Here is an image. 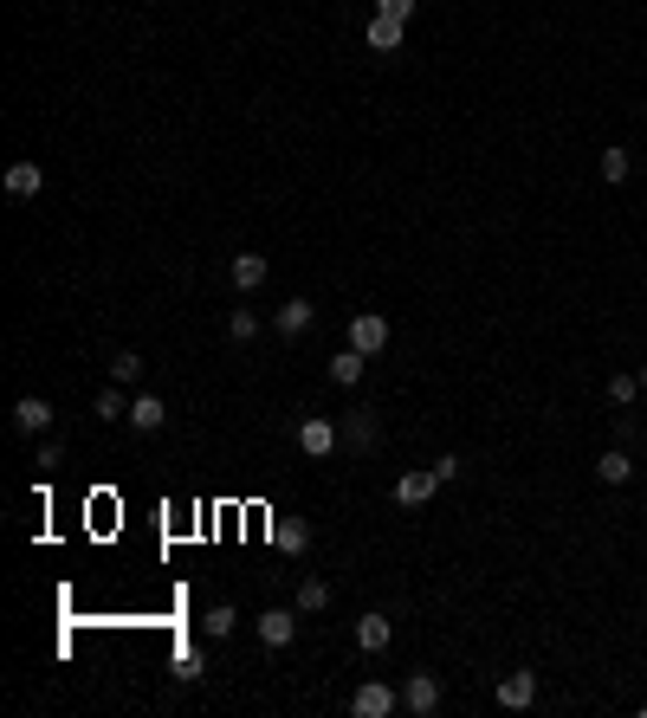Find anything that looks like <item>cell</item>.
Masks as SVG:
<instances>
[{"mask_svg":"<svg viewBox=\"0 0 647 718\" xmlns=\"http://www.w3.org/2000/svg\"><path fill=\"white\" fill-rule=\"evenodd\" d=\"M402 706L415 712V718H434L440 712V680H434V673H408V680H402Z\"/></svg>","mask_w":647,"mask_h":718,"instance_id":"4","label":"cell"},{"mask_svg":"<svg viewBox=\"0 0 647 718\" xmlns=\"http://www.w3.org/2000/svg\"><path fill=\"white\" fill-rule=\"evenodd\" d=\"M330 609V583L324 576H305V583H298V615H324Z\"/></svg>","mask_w":647,"mask_h":718,"instance_id":"18","label":"cell"},{"mask_svg":"<svg viewBox=\"0 0 647 718\" xmlns=\"http://www.w3.org/2000/svg\"><path fill=\"white\" fill-rule=\"evenodd\" d=\"M162 421H169V402H162V395H130V427H136V434H156V427Z\"/></svg>","mask_w":647,"mask_h":718,"instance_id":"9","label":"cell"},{"mask_svg":"<svg viewBox=\"0 0 647 718\" xmlns=\"http://www.w3.org/2000/svg\"><path fill=\"white\" fill-rule=\"evenodd\" d=\"M635 395H641V376H609V402L615 408H635Z\"/></svg>","mask_w":647,"mask_h":718,"instance_id":"24","label":"cell"},{"mask_svg":"<svg viewBox=\"0 0 647 718\" xmlns=\"http://www.w3.org/2000/svg\"><path fill=\"white\" fill-rule=\"evenodd\" d=\"M376 447V414H350V453Z\"/></svg>","mask_w":647,"mask_h":718,"instance_id":"23","label":"cell"},{"mask_svg":"<svg viewBox=\"0 0 647 718\" xmlns=\"http://www.w3.org/2000/svg\"><path fill=\"white\" fill-rule=\"evenodd\" d=\"M201 673H208V667H201V654H182V660H175V680H201Z\"/></svg>","mask_w":647,"mask_h":718,"instance_id":"27","label":"cell"},{"mask_svg":"<svg viewBox=\"0 0 647 718\" xmlns=\"http://www.w3.org/2000/svg\"><path fill=\"white\" fill-rule=\"evenodd\" d=\"M337 421H324V414H305L298 421V453H311V460H324V453H337Z\"/></svg>","mask_w":647,"mask_h":718,"instance_id":"3","label":"cell"},{"mask_svg":"<svg viewBox=\"0 0 647 718\" xmlns=\"http://www.w3.org/2000/svg\"><path fill=\"white\" fill-rule=\"evenodd\" d=\"M253 628H259V641H266V647H292L298 641V609H266Z\"/></svg>","mask_w":647,"mask_h":718,"instance_id":"6","label":"cell"},{"mask_svg":"<svg viewBox=\"0 0 647 718\" xmlns=\"http://www.w3.org/2000/svg\"><path fill=\"white\" fill-rule=\"evenodd\" d=\"M434 479H440V486H447V479H460V460H453V453H440V460H434Z\"/></svg>","mask_w":647,"mask_h":718,"instance_id":"28","label":"cell"},{"mask_svg":"<svg viewBox=\"0 0 647 718\" xmlns=\"http://www.w3.org/2000/svg\"><path fill=\"white\" fill-rule=\"evenodd\" d=\"M233 621H240V615H233V602H214V609L201 615V628H208L214 641H227V634H233Z\"/></svg>","mask_w":647,"mask_h":718,"instance_id":"22","label":"cell"},{"mask_svg":"<svg viewBox=\"0 0 647 718\" xmlns=\"http://www.w3.org/2000/svg\"><path fill=\"white\" fill-rule=\"evenodd\" d=\"M350 350L382 356V350H389V317H382V311H356L350 317Z\"/></svg>","mask_w":647,"mask_h":718,"instance_id":"2","label":"cell"},{"mask_svg":"<svg viewBox=\"0 0 647 718\" xmlns=\"http://www.w3.org/2000/svg\"><path fill=\"white\" fill-rule=\"evenodd\" d=\"M110 382H123V389H130V382H143V356H136V350H117V356H110Z\"/></svg>","mask_w":647,"mask_h":718,"instance_id":"20","label":"cell"},{"mask_svg":"<svg viewBox=\"0 0 647 718\" xmlns=\"http://www.w3.org/2000/svg\"><path fill=\"white\" fill-rule=\"evenodd\" d=\"M227 337H233V343H253V337H259V317H253V311H233V317H227Z\"/></svg>","mask_w":647,"mask_h":718,"instance_id":"25","label":"cell"},{"mask_svg":"<svg viewBox=\"0 0 647 718\" xmlns=\"http://www.w3.org/2000/svg\"><path fill=\"white\" fill-rule=\"evenodd\" d=\"M434 486H440L434 466H421V473H402V479H395V505H428Z\"/></svg>","mask_w":647,"mask_h":718,"instance_id":"10","label":"cell"},{"mask_svg":"<svg viewBox=\"0 0 647 718\" xmlns=\"http://www.w3.org/2000/svg\"><path fill=\"white\" fill-rule=\"evenodd\" d=\"M499 706L505 712H531L538 706V673H505L499 680Z\"/></svg>","mask_w":647,"mask_h":718,"instance_id":"7","label":"cell"},{"mask_svg":"<svg viewBox=\"0 0 647 718\" xmlns=\"http://www.w3.org/2000/svg\"><path fill=\"white\" fill-rule=\"evenodd\" d=\"M395 712H402V693L389 680H363L350 693V718H395Z\"/></svg>","mask_w":647,"mask_h":718,"instance_id":"1","label":"cell"},{"mask_svg":"<svg viewBox=\"0 0 647 718\" xmlns=\"http://www.w3.org/2000/svg\"><path fill=\"white\" fill-rule=\"evenodd\" d=\"M46 427H52V402H46V395H20V402H13V434L39 440Z\"/></svg>","mask_w":647,"mask_h":718,"instance_id":"5","label":"cell"},{"mask_svg":"<svg viewBox=\"0 0 647 718\" xmlns=\"http://www.w3.org/2000/svg\"><path fill=\"white\" fill-rule=\"evenodd\" d=\"M272 544H279L285 557H305V550H311V524H305V518H298V524L279 518V524H272Z\"/></svg>","mask_w":647,"mask_h":718,"instance_id":"13","label":"cell"},{"mask_svg":"<svg viewBox=\"0 0 647 718\" xmlns=\"http://www.w3.org/2000/svg\"><path fill=\"white\" fill-rule=\"evenodd\" d=\"M421 0H376V13H389V20H415Z\"/></svg>","mask_w":647,"mask_h":718,"instance_id":"26","label":"cell"},{"mask_svg":"<svg viewBox=\"0 0 647 718\" xmlns=\"http://www.w3.org/2000/svg\"><path fill=\"white\" fill-rule=\"evenodd\" d=\"M402 26H408V20H389V13H376V20L363 26L369 52H402Z\"/></svg>","mask_w":647,"mask_h":718,"instance_id":"12","label":"cell"},{"mask_svg":"<svg viewBox=\"0 0 647 718\" xmlns=\"http://www.w3.org/2000/svg\"><path fill=\"white\" fill-rule=\"evenodd\" d=\"M91 414H98V421H130V395H123V382H110L98 402H91Z\"/></svg>","mask_w":647,"mask_h":718,"instance_id":"17","label":"cell"},{"mask_svg":"<svg viewBox=\"0 0 647 718\" xmlns=\"http://www.w3.org/2000/svg\"><path fill=\"white\" fill-rule=\"evenodd\" d=\"M596 473H602V486H622V479L635 473V460H628L622 447H609V453H602V460H596Z\"/></svg>","mask_w":647,"mask_h":718,"instance_id":"19","label":"cell"},{"mask_svg":"<svg viewBox=\"0 0 647 718\" xmlns=\"http://www.w3.org/2000/svg\"><path fill=\"white\" fill-rule=\"evenodd\" d=\"M311 324H318V311H311V298H285V305L272 311V330H279V337H305Z\"/></svg>","mask_w":647,"mask_h":718,"instance_id":"8","label":"cell"},{"mask_svg":"<svg viewBox=\"0 0 647 718\" xmlns=\"http://www.w3.org/2000/svg\"><path fill=\"white\" fill-rule=\"evenodd\" d=\"M389 641H395L389 615H363V621H356V647H363V654H382Z\"/></svg>","mask_w":647,"mask_h":718,"instance_id":"15","label":"cell"},{"mask_svg":"<svg viewBox=\"0 0 647 718\" xmlns=\"http://www.w3.org/2000/svg\"><path fill=\"white\" fill-rule=\"evenodd\" d=\"M227 279L240 285V292H259V285H266V259H259V253H240V259L227 266Z\"/></svg>","mask_w":647,"mask_h":718,"instance_id":"16","label":"cell"},{"mask_svg":"<svg viewBox=\"0 0 647 718\" xmlns=\"http://www.w3.org/2000/svg\"><path fill=\"white\" fill-rule=\"evenodd\" d=\"M641 389H647V363H641Z\"/></svg>","mask_w":647,"mask_h":718,"instance_id":"29","label":"cell"},{"mask_svg":"<svg viewBox=\"0 0 647 718\" xmlns=\"http://www.w3.org/2000/svg\"><path fill=\"white\" fill-rule=\"evenodd\" d=\"M39 188H46V169H39V162H13L7 169V195L13 201H33Z\"/></svg>","mask_w":647,"mask_h":718,"instance_id":"11","label":"cell"},{"mask_svg":"<svg viewBox=\"0 0 647 718\" xmlns=\"http://www.w3.org/2000/svg\"><path fill=\"white\" fill-rule=\"evenodd\" d=\"M363 369H369L363 350H337V356H330V382H337V389H356V382H363Z\"/></svg>","mask_w":647,"mask_h":718,"instance_id":"14","label":"cell"},{"mask_svg":"<svg viewBox=\"0 0 647 718\" xmlns=\"http://www.w3.org/2000/svg\"><path fill=\"white\" fill-rule=\"evenodd\" d=\"M596 169H602V182H628V169H635V162H628V149H602V162H596Z\"/></svg>","mask_w":647,"mask_h":718,"instance_id":"21","label":"cell"}]
</instances>
